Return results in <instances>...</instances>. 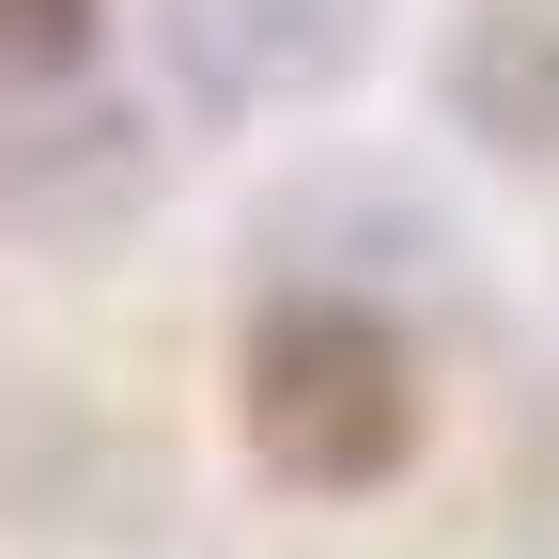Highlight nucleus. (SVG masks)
<instances>
[{
    "mask_svg": "<svg viewBox=\"0 0 559 559\" xmlns=\"http://www.w3.org/2000/svg\"><path fill=\"white\" fill-rule=\"evenodd\" d=\"M234 436L280 498H389L436 436V389H419V342L389 326V296H326V280H280L234 326Z\"/></svg>",
    "mask_w": 559,
    "mask_h": 559,
    "instance_id": "obj_1",
    "label": "nucleus"
},
{
    "mask_svg": "<svg viewBox=\"0 0 559 559\" xmlns=\"http://www.w3.org/2000/svg\"><path fill=\"white\" fill-rule=\"evenodd\" d=\"M389 0H156V62L202 124H264V109H311L326 79H358Z\"/></svg>",
    "mask_w": 559,
    "mask_h": 559,
    "instance_id": "obj_2",
    "label": "nucleus"
},
{
    "mask_svg": "<svg viewBox=\"0 0 559 559\" xmlns=\"http://www.w3.org/2000/svg\"><path fill=\"white\" fill-rule=\"evenodd\" d=\"M140 202H156V124H140L124 94L0 109V234H32V249H109Z\"/></svg>",
    "mask_w": 559,
    "mask_h": 559,
    "instance_id": "obj_3",
    "label": "nucleus"
},
{
    "mask_svg": "<svg viewBox=\"0 0 559 559\" xmlns=\"http://www.w3.org/2000/svg\"><path fill=\"white\" fill-rule=\"evenodd\" d=\"M94 47H109V0H0V109L79 94Z\"/></svg>",
    "mask_w": 559,
    "mask_h": 559,
    "instance_id": "obj_5",
    "label": "nucleus"
},
{
    "mask_svg": "<svg viewBox=\"0 0 559 559\" xmlns=\"http://www.w3.org/2000/svg\"><path fill=\"white\" fill-rule=\"evenodd\" d=\"M436 94H451L466 140H498V156H559V0H466Z\"/></svg>",
    "mask_w": 559,
    "mask_h": 559,
    "instance_id": "obj_4",
    "label": "nucleus"
}]
</instances>
